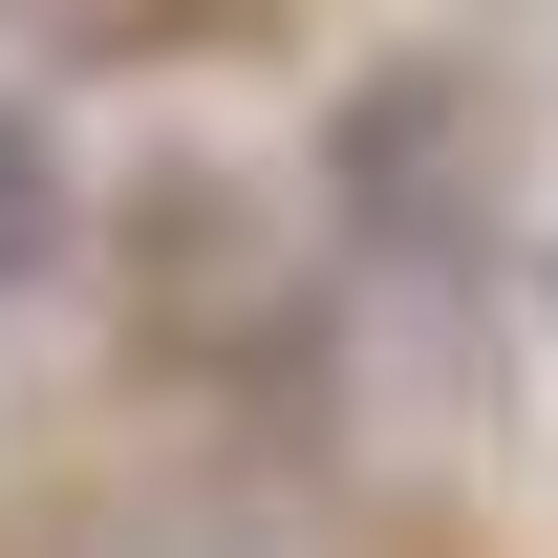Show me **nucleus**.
Listing matches in <instances>:
<instances>
[{
	"label": "nucleus",
	"mask_w": 558,
	"mask_h": 558,
	"mask_svg": "<svg viewBox=\"0 0 558 558\" xmlns=\"http://www.w3.org/2000/svg\"><path fill=\"white\" fill-rule=\"evenodd\" d=\"M44 258H65V172H44V130H22V108H0V301H22Z\"/></svg>",
	"instance_id": "f257e3e1"
}]
</instances>
